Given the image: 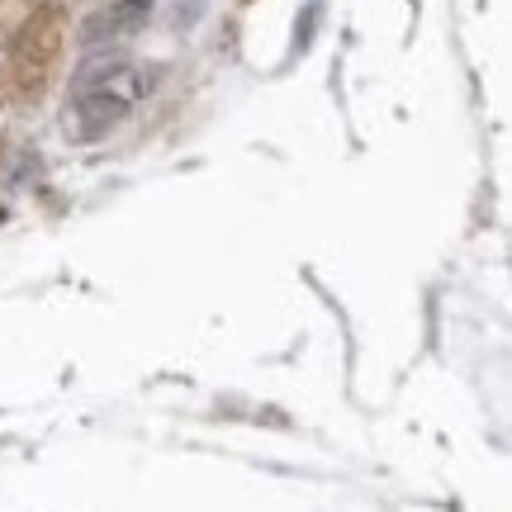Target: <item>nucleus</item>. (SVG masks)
<instances>
[{
	"label": "nucleus",
	"instance_id": "f257e3e1",
	"mask_svg": "<svg viewBox=\"0 0 512 512\" xmlns=\"http://www.w3.org/2000/svg\"><path fill=\"white\" fill-rule=\"evenodd\" d=\"M143 95V72L124 62V57H91L81 72L72 76V124L81 138H100L114 124H124L128 110Z\"/></svg>",
	"mask_w": 512,
	"mask_h": 512
},
{
	"label": "nucleus",
	"instance_id": "f03ea898",
	"mask_svg": "<svg viewBox=\"0 0 512 512\" xmlns=\"http://www.w3.org/2000/svg\"><path fill=\"white\" fill-rule=\"evenodd\" d=\"M57 53H62V15L57 10H38L15 38V53H10V67H15L19 91H38L48 72H53Z\"/></svg>",
	"mask_w": 512,
	"mask_h": 512
},
{
	"label": "nucleus",
	"instance_id": "7ed1b4c3",
	"mask_svg": "<svg viewBox=\"0 0 512 512\" xmlns=\"http://www.w3.org/2000/svg\"><path fill=\"white\" fill-rule=\"evenodd\" d=\"M147 10H152V0H124V5L105 10L100 19H91V24H86V38H100L105 29H133V24H138Z\"/></svg>",
	"mask_w": 512,
	"mask_h": 512
}]
</instances>
